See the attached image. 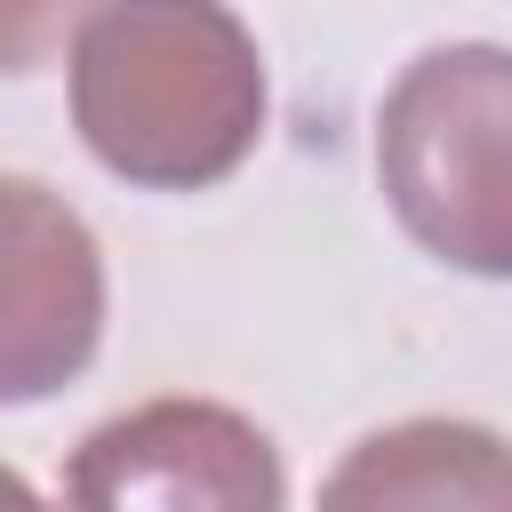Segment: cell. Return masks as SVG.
<instances>
[{"label": "cell", "mask_w": 512, "mask_h": 512, "mask_svg": "<svg viewBox=\"0 0 512 512\" xmlns=\"http://www.w3.org/2000/svg\"><path fill=\"white\" fill-rule=\"evenodd\" d=\"M376 184L424 256L512 280V48H424L384 88Z\"/></svg>", "instance_id": "7a4b0ae2"}, {"label": "cell", "mask_w": 512, "mask_h": 512, "mask_svg": "<svg viewBox=\"0 0 512 512\" xmlns=\"http://www.w3.org/2000/svg\"><path fill=\"white\" fill-rule=\"evenodd\" d=\"M320 512H512V440L464 416L384 424L336 456Z\"/></svg>", "instance_id": "5b68a950"}, {"label": "cell", "mask_w": 512, "mask_h": 512, "mask_svg": "<svg viewBox=\"0 0 512 512\" xmlns=\"http://www.w3.org/2000/svg\"><path fill=\"white\" fill-rule=\"evenodd\" d=\"M72 128L144 192H208L264 136V56L224 0H96L72 40Z\"/></svg>", "instance_id": "6da1fadb"}, {"label": "cell", "mask_w": 512, "mask_h": 512, "mask_svg": "<svg viewBox=\"0 0 512 512\" xmlns=\"http://www.w3.org/2000/svg\"><path fill=\"white\" fill-rule=\"evenodd\" d=\"M104 344V248L64 192L0 176V408L64 392Z\"/></svg>", "instance_id": "277c9868"}, {"label": "cell", "mask_w": 512, "mask_h": 512, "mask_svg": "<svg viewBox=\"0 0 512 512\" xmlns=\"http://www.w3.org/2000/svg\"><path fill=\"white\" fill-rule=\"evenodd\" d=\"M0 512H48V504H40V488H32L16 464H0Z\"/></svg>", "instance_id": "52a82bcc"}, {"label": "cell", "mask_w": 512, "mask_h": 512, "mask_svg": "<svg viewBox=\"0 0 512 512\" xmlns=\"http://www.w3.org/2000/svg\"><path fill=\"white\" fill-rule=\"evenodd\" d=\"M72 512H280V448L224 400H144L64 464Z\"/></svg>", "instance_id": "3957f363"}, {"label": "cell", "mask_w": 512, "mask_h": 512, "mask_svg": "<svg viewBox=\"0 0 512 512\" xmlns=\"http://www.w3.org/2000/svg\"><path fill=\"white\" fill-rule=\"evenodd\" d=\"M80 8L88 0H0V80L8 72H40L64 48V32L80 24Z\"/></svg>", "instance_id": "8992f818"}]
</instances>
